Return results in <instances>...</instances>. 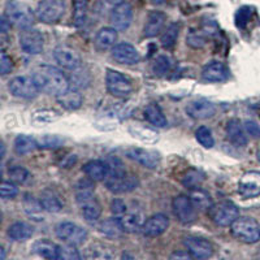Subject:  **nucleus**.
Returning <instances> with one entry per match:
<instances>
[{"label": "nucleus", "instance_id": "40", "mask_svg": "<svg viewBox=\"0 0 260 260\" xmlns=\"http://www.w3.org/2000/svg\"><path fill=\"white\" fill-rule=\"evenodd\" d=\"M204 181V175L201 171H197V169H190L187 171L182 177V185L185 187L190 190L199 189L201 185Z\"/></svg>", "mask_w": 260, "mask_h": 260}, {"label": "nucleus", "instance_id": "51", "mask_svg": "<svg viewBox=\"0 0 260 260\" xmlns=\"http://www.w3.org/2000/svg\"><path fill=\"white\" fill-rule=\"evenodd\" d=\"M12 60H11V57L3 51V52H2V56H0V73L3 74V76H6V74H8L9 72L12 71Z\"/></svg>", "mask_w": 260, "mask_h": 260}, {"label": "nucleus", "instance_id": "13", "mask_svg": "<svg viewBox=\"0 0 260 260\" xmlns=\"http://www.w3.org/2000/svg\"><path fill=\"white\" fill-rule=\"evenodd\" d=\"M107 189L110 190L113 194H125V192H130L136 190L139 186V181L137 176L133 175H124L120 177L115 178H106Z\"/></svg>", "mask_w": 260, "mask_h": 260}, {"label": "nucleus", "instance_id": "24", "mask_svg": "<svg viewBox=\"0 0 260 260\" xmlns=\"http://www.w3.org/2000/svg\"><path fill=\"white\" fill-rule=\"evenodd\" d=\"M57 102H59L60 106H61L62 108H65V110L76 111L82 106L83 98L78 90L68 89L67 91H64L62 94H60L59 96H57Z\"/></svg>", "mask_w": 260, "mask_h": 260}, {"label": "nucleus", "instance_id": "58", "mask_svg": "<svg viewBox=\"0 0 260 260\" xmlns=\"http://www.w3.org/2000/svg\"><path fill=\"white\" fill-rule=\"evenodd\" d=\"M256 156H257V160H259V162H260V148H259V150H257V154H256Z\"/></svg>", "mask_w": 260, "mask_h": 260}, {"label": "nucleus", "instance_id": "52", "mask_svg": "<svg viewBox=\"0 0 260 260\" xmlns=\"http://www.w3.org/2000/svg\"><path fill=\"white\" fill-rule=\"evenodd\" d=\"M243 127H245L246 133H247L248 136H251L252 138H256V139L260 138V125H257L255 121H252V120H247V121H245Z\"/></svg>", "mask_w": 260, "mask_h": 260}, {"label": "nucleus", "instance_id": "46", "mask_svg": "<svg viewBox=\"0 0 260 260\" xmlns=\"http://www.w3.org/2000/svg\"><path fill=\"white\" fill-rule=\"evenodd\" d=\"M171 69V60L167 56H157L155 59L154 65H152V71L156 76H166Z\"/></svg>", "mask_w": 260, "mask_h": 260}, {"label": "nucleus", "instance_id": "9", "mask_svg": "<svg viewBox=\"0 0 260 260\" xmlns=\"http://www.w3.org/2000/svg\"><path fill=\"white\" fill-rule=\"evenodd\" d=\"M172 207L178 221L182 224H190L197 219V208L187 195L181 194L175 197L172 202Z\"/></svg>", "mask_w": 260, "mask_h": 260}, {"label": "nucleus", "instance_id": "10", "mask_svg": "<svg viewBox=\"0 0 260 260\" xmlns=\"http://www.w3.org/2000/svg\"><path fill=\"white\" fill-rule=\"evenodd\" d=\"M20 46L29 55H39L43 51V36L32 27L22 29L20 34Z\"/></svg>", "mask_w": 260, "mask_h": 260}, {"label": "nucleus", "instance_id": "41", "mask_svg": "<svg viewBox=\"0 0 260 260\" xmlns=\"http://www.w3.org/2000/svg\"><path fill=\"white\" fill-rule=\"evenodd\" d=\"M82 207V215L85 217V220L87 222H95L102 215V208L101 204L98 203L96 199L94 201H90L87 203H85Z\"/></svg>", "mask_w": 260, "mask_h": 260}, {"label": "nucleus", "instance_id": "20", "mask_svg": "<svg viewBox=\"0 0 260 260\" xmlns=\"http://www.w3.org/2000/svg\"><path fill=\"white\" fill-rule=\"evenodd\" d=\"M202 77L208 82H222L229 77V71L222 62L211 61L203 67Z\"/></svg>", "mask_w": 260, "mask_h": 260}, {"label": "nucleus", "instance_id": "57", "mask_svg": "<svg viewBox=\"0 0 260 260\" xmlns=\"http://www.w3.org/2000/svg\"><path fill=\"white\" fill-rule=\"evenodd\" d=\"M151 2H152L154 4H162L166 0H151Z\"/></svg>", "mask_w": 260, "mask_h": 260}, {"label": "nucleus", "instance_id": "26", "mask_svg": "<svg viewBox=\"0 0 260 260\" xmlns=\"http://www.w3.org/2000/svg\"><path fill=\"white\" fill-rule=\"evenodd\" d=\"M41 201L42 206L45 208V211L51 213H57L62 210V202L57 192H55L51 189H46L42 191L41 194Z\"/></svg>", "mask_w": 260, "mask_h": 260}, {"label": "nucleus", "instance_id": "39", "mask_svg": "<svg viewBox=\"0 0 260 260\" xmlns=\"http://www.w3.org/2000/svg\"><path fill=\"white\" fill-rule=\"evenodd\" d=\"M178 34H180V25L178 24H171L167 30L162 32L160 42H161V46L167 50H171V48L175 47L176 42L178 39Z\"/></svg>", "mask_w": 260, "mask_h": 260}, {"label": "nucleus", "instance_id": "54", "mask_svg": "<svg viewBox=\"0 0 260 260\" xmlns=\"http://www.w3.org/2000/svg\"><path fill=\"white\" fill-rule=\"evenodd\" d=\"M9 27H11V22H9L8 18H7L6 16H3V17H2V32L6 34V32L8 31Z\"/></svg>", "mask_w": 260, "mask_h": 260}, {"label": "nucleus", "instance_id": "38", "mask_svg": "<svg viewBox=\"0 0 260 260\" xmlns=\"http://www.w3.org/2000/svg\"><path fill=\"white\" fill-rule=\"evenodd\" d=\"M60 118V113L53 110H39L36 111L31 116L32 124L36 125H46L51 122L57 121Z\"/></svg>", "mask_w": 260, "mask_h": 260}, {"label": "nucleus", "instance_id": "28", "mask_svg": "<svg viewBox=\"0 0 260 260\" xmlns=\"http://www.w3.org/2000/svg\"><path fill=\"white\" fill-rule=\"evenodd\" d=\"M129 133L132 134L134 138L139 139L141 142L148 143V145L156 143L157 141H159V134H157L155 130L150 129V127L142 126V125L139 124L130 125Z\"/></svg>", "mask_w": 260, "mask_h": 260}, {"label": "nucleus", "instance_id": "21", "mask_svg": "<svg viewBox=\"0 0 260 260\" xmlns=\"http://www.w3.org/2000/svg\"><path fill=\"white\" fill-rule=\"evenodd\" d=\"M120 220L124 226V231L127 233H137L138 231H141L146 221L143 213L138 210L126 211V213L122 215Z\"/></svg>", "mask_w": 260, "mask_h": 260}, {"label": "nucleus", "instance_id": "53", "mask_svg": "<svg viewBox=\"0 0 260 260\" xmlns=\"http://www.w3.org/2000/svg\"><path fill=\"white\" fill-rule=\"evenodd\" d=\"M171 259H182V260H187V259H192V255L190 254L189 251H176L171 255Z\"/></svg>", "mask_w": 260, "mask_h": 260}, {"label": "nucleus", "instance_id": "25", "mask_svg": "<svg viewBox=\"0 0 260 260\" xmlns=\"http://www.w3.org/2000/svg\"><path fill=\"white\" fill-rule=\"evenodd\" d=\"M117 41V30L115 27H103L95 37V46L98 50L104 51L113 47Z\"/></svg>", "mask_w": 260, "mask_h": 260}, {"label": "nucleus", "instance_id": "15", "mask_svg": "<svg viewBox=\"0 0 260 260\" xmlns=\"http://www.w3.org/2000/svg\"><path fill=\"white\" fill-rule=\"evenodd\" d=\"M126 156L148 169H156L160 164L159 155L154 151L145 150V148H129L126 151Z\"/></svg>", "mask_w": 260, "mask_h": 260}, {"label": "nucleus", "instance_id": "22", "mask_svg": "<svg viewBox=\"0 0 260 260\" xmlns=\"http://www.w3.org/2000/svg\"><path fill=\"white\" fill-rule=\"evenodd\" d=\"M164 24H166V15L154 11L148 15L146 25L143 27V34H145L146 38H154L161 31Z\"/></svg>", "mask_w": 260, "mask_h": 260}, {"label": "nucleus", "instance_id": "16", "mask_svg": "<svg viewBox=\"0 0 260 260\" xmlns=\"http://www.w3.org/2000/svg\"><path fill=\"white\" fill-rule=\"evenodd\" d=\"M112 57L120 64L126 65H134L141 60V56H139L136 47L130 45V43H126V42L113 46Z\"/></svg>", "mask_w": 260, "mask_h": 260}, {"label": "nucleus", "instance_id": "14", "mask_svg": "<svg viewBox=\"0 0 260 260\" xmlns=\"http://www.w3.org/2000/svg\"><path fill=\"white\" fill-rule=\"evenodd\" d=\"M53 57H55V60H56L60 67L69 69V71L80 68L81 62H82L78 52H76L73 48L68 47V46H59V47L55 48Z\"/></svg>", "mask_w": 260, "mask_h": 260}, {"label": "nucleus", "instance_id": "31", "mask_svg": "<svg viewBox=\"0 0 260 260\" xmlns=\"http://www.w3.org/2000/svg\"><path fill=\"white\" fill-rule=\"evenodd\" d=\"M101 233L104 234L108 238H120L124 234V226L121 224L120 217H111V219L104 220L101 224Z\"/></svg>", "mask_w": 260, "mask_h": 260}, {"label": "nucleus", "instance_id": "32", "mask_svg": "<svg viewBox=\"0 0 260 260\" xmlns=\"http://www.w3.org/2000/svg\"><path fill=\"white\" fill-rule=\"evenodd\" d=\"M34 231H32L31 225L26 224V222H15L8 228V236L11 240L13 241H26L32 236Z\"/></svg>", "mask_w": 260, "mask_h": 260}, {"label": "nucleus", "instance_id": "18", "mask_svg": "<svg viewBox=\"0 0 260 260\" xmlns=\"http://www.w3.org/2000/svg\"><path fill=\"white\" fill-rule=\"evenodd\" d=\"M169 219L164 213H156L151 216L143 224L142 232L146 237H159L168 229Z\"/></svg>", "mask_w": 260, "mask_h": 260}, {"label": "nucleus", "instance_id": "45", "mask_svg": "<svg viewBox=\"0 0 260 260\" xmlns=\"http://www.w3.org/2000/svg\"><path fill=\"white\" fill-rule=\"evenodd\" d=\"M59 259L61 260H80L81 254L74 245L59 246Z\"/></svg>", "mask_w": 260, "mask_h": 260}, {"label": "nucleus", "instance_id": "48", "mask_svg": "<svg viewBox=\"0 0 260 260\" xmlns=\"http://www.w3.org/2000/svg\"><path fill=\"white\" fill-rule=\"evenodd\" d=\"M18 194V189L12 181H3L0 186V195L3 199H12Z\"/></svg>", "mask_w": 260, "mask_h": 260}, {"label": "nucleus", "instance_id": "4", "mask_svg": "<svg viewBox=\"0 0 260 260\" xmlns=\"http://www.w3.org/2000/svg\"><path fill=\"white\" fill-rule=\"evenodd\" d=\"M208 216L219 226H229L240 216V211L232 202H220L208 208Z\"/></svg>", "mask_w": 260, "mask_h": 260}, {"label": "nucleus", "instance_id": "36", "mask_svg": "<svg viewBox=\"0 0 260 260\" xmlns=\"http://www.w3.org/2000/svg\"><path fill=\"white\" fill-rule=\"evenodd\" d=\"M190 199L194 203L195 208L197 210H207L212 206V201H211V197L208 195V192H206L204 190H202L201 187L199 189H194L190 192Z\"/></svg>", "mask_w": 260, "mask_h": 260}, {"label": "nucleus", "instance_id": "1", "mask_svg": "<svg viewBox=\"0 0 260 260\" xmlns=\"http://www.w3.org/2000/svg\"><path fill=\"white\" fill-rule=\"evenodd\" d=\"M32 78L36 81L39 91L55 95V96H59L60 94L67 91L71 85L69 80L65 77V74L61 71L55 67H50V65L39 67L32 73Z\"/></svg>", "mask_w": 260, "mask_h": 260}, {"label": "nucleus", "instance_id": "37", "mask_svg": "<svg viewBox=\"0 0 260 260\" xmlns=\"http://www.w3.org/2000/svg\"><path fill=\"white\" fill-rule=\"evenodd\" d=\"M87 9L89 3L87 0H74V11H73V24L76 27H81L85 25L87 18Z\"/></svg>", "mask_w": 260, "mask_h": 260}, {"label": "nucleus", "instance_id": "29", "mask_svg": "<svg viewBox=\"0 0 260 260\" xmlns=\"http://www.w3.org/2000/svg\"><path fill=\"white\" fill-rule=\"evenodd\" d=\"M24 210L30 219L36 220V221H43V211H45V208L42 206L41 201L34 198L32 195L25 194Z\"/></svg>", "mask_w": 260, "mask_h": 260}, {"label": "nucleus", "instance_id": "30", "mask_svg": "<svg viewBox=\"0 0 260 260\" xmlns=\"http://www.w3.org/2000/svg\"><path fill=\"white\" fill-rule=\"evenodd\" d=\"M32 251L45 259H59V246L46 240H39L32 245Z\"/></svg>", "mask_w": 260, "mask_h": 260}, {"label": "nucleus", "instance_id": "23", "mask_svg": "<svg viewBox=\"0 0 260 260\" xmlns=\"http://www.w3.org/2000/svg\"><path fill=\"white\" fill-rule=\"evenodd\" d=\"M226 134L228 138L231 139V142L236 146H245L247 143L245 127L241 125L240 120H237V118L229 120L226 125Z\"/></svg>", "mask_w": 260, "mask_h": 260}, {"label": "nucleus", "instance_id": "35", "mask_svg": "<svg viewBox=\"0 0 260 260\" xmlns=\"http://www.w3.org/2000/svg\"><path fill=\"white\" fill-rule=\"evenodd\" d=\"M37 147H38V142H37V139L32 138V137L21 134V136H18L17 138L15 139V150L16 152L20 155L30 154V152H32Z\"/></svg>", "mask_w": 260, "mask_h": 260}, {"label": "nucleus", "instance_id": "49", "mask_svg": "<svg viewBox=\"0 0 260 260\" xmlns=\"http://www.w3.org/2000/svg\"><path fill=\"white\" fill-rule=\"evenodd\" d=\"M187 45L194 48H201L206 45V37L201 31H190L187 36Z\"/></svg>", "mask_w": 260, "mask_h": 260}, {"label": "nucleus", "instance_id": "11", "mask_svg": "<svg viewBox=\"0 0 260 260\" xmlns=\"http://www.w3.org/2000/svg\"><path fill=\"white\" fill-rule=\"evenodd\" d=\"M110 21L112 27L118 31H124L132 25L133 21V8L127 3H121L115 6L110 16Z\"/></svg>", "mask_w": 260, "mask_h": 260}, {"label": "nucleus", "instance_id": "33", "mask_svg": "<svg viewBox=\"0 0 260 260\" xmlns=\"http://www.w3.org/2000/svg\"><path fill=\"white\" fill-rule=\"evenodd\" d=\"M83 256L86 259H113L115 252L110 246L103 245V243H94L86 250V254Z\"/></svg>", "mask_w": 260, "mask_h": 260}, {"label": "nucleus", "instance_id": "50", "mask_svg": "<svg viewBox=\"0 0 260 260\" xmlns=\"http://www.w3.org/2000/svg\"><path fill=\"white\" fill-rule=\"evenodd\" d=\"M126 204H125L121 199H113L112 203H111V212H112L116 217H121L122 215L126 213Z\"/></svg>", "mask_w": 260, "mask_h": 260}, {"label": "nucleus", "instance_id": "44", "mask_svg": "<svg viewBox=\"0 0 260 260\" xmlns=\"http://www.w3.org/2000/svg\"><path fill=\"white\" fill-rule=\"evenodd\" d=\"M9 180L15 183H24L29 178V172L21 166L11 167L8 171Z\"/></svg>", "mask_w": 260, "mask_h": 260}, {"label": "nucleus", "instance_id": "47", "mask_svg": "<svg viewBox=\"0 0 260 260\" xmlns=\"http://www.w3.org/2000/svg\"><path fill=\"white\" fill-rule=\"evenodd\" d=\"M39 148H57L62 145V139L57 136H42L37 139Z\"/></svg>", "mask_w": 260, "mask_h": 260}, {"label": "nucleus", "instance_id": "8", "mask_svg": "<svg viewBox=\"0 0 260 260\" xmlns=\"http://www.w3.org/2000/svg\"><path fill=\"white\" fill-rule=\"evenodd\" d=\"M56 236L65 243L80 246L83 245V242L87 238V232L80 225L71 221H65L60 222L56 226Z\"/></svg>", "mask_w": 260, "mask_h": 260}, {"label": "nucleus", "instance_id": "3", "mask_svg": "<svg viewBox=\"0 0 260 260\" xmlns=\"http://www.w3.org/2000/svg\"><path fill=\"white\" fill-rule=\"evenodd\" d=\"M4 16L8 18L11 24L20 29H27L34 24V13L31 12V9L26 4L16 2V0H9L6 4Z\"/></svg>", "mask_w": 260, "mask_h": 260}, {"label": "nucleus", "instance_id": "42", "mask_svg": "<svg viewBox=\"0 0 260 260\" xmlns=\"http://www.w3.org/2000/svg\"><path fill=\"white\" fill-rule=\"evenodd\" d=\"M195 138L204 148H212L215 146V139H213L212 133L207 126L198 127L195 132Z\"/></svg>", "mask_w": 260, "mask_h": 260}, {"label": "nucleus", "instance_id": "12", "mask_svg": "<svg viewBox=\"0 0 260 260\" xmlns=\"http://www.w3.org/2000/svg\"><path fill=\"white\" fill-rule=\"evenodd\" d=\"M183 245L186 246L187 251L195 259H208L213 255V246L210 241L199 238V237H186L183 240Z\"/></svg>", "mask_w": 260, "mask_h": 260}, {"label": "nucleus", "instance_id": "7", "mask_svg": "<svg viewBox=\"0 0 260 260\" xmlns=\"http://www.w3.org/2000/svg\"><path fill=\"white\" fill-rule=\"evenodd\" d=\"M65 12L64 0H42L38 4L37 15L45 24H55Z\"/></svg>", "mask_w": 260, "mask_h": 260}, {"label": "nucleus", "instance_id": "2", "mask_svg": "<svg viewBox=\"0 0 260 260\" xmlns=\"http://www.w3.org/2000/svg\"><path fill=\"white\" fill-rule=\"evenodd\" d=\"M231 232L241 242L256 243L260 241L259 222L248 216H238L231 225Z\"/></svg>", "mask_w": 260, "mask_h": 260}, {"label": "nucleus", "instance_id": "34", "mask_svg": "<svg viewBox=\"0 0 260 260\" xmlns=\"http://www.w3.org/2000/svg\"><path fill=\"white\" fill-rule=\"evenodd\" d=\"M145 117L150 124L157 127L167 126V118L156 104H148L145 110Z\"/></svg>", "mask_w": 260, "mask_h": 260}, {"label": "nucleus", "instance_id": "55", "mask_svg": "<svg viewBox=\"0 0 260 260\" xmlns=\"http://www.w3.org/2000/svg\"><path fill=\"white\" fill-rule=\"evenodd\" d=\"M107 2H108L110 4H112V6H117V4L124 3L125 0H107Z\"/></svg>", "mask_w": 260, "mask_h": 260}, {"label": "nucleus", "instance_id": "17", "mask_svg": "<svg viewBox=\"0 0 260 260\" xmlns=\"http://www.w3.org/2000/svg\"><path fill=\"white\" fill-rule=\"evenodd\" d=\"M238 192L243 198H256L260 195V173H246L238 183Z\"/></svg>", "mask_w": 260, "mask_h": 260}, {"label": "nucleus", "instance_id": "19", "mask_svg": "<svg viewBox=\"0 0 260 260\" xmlns=\"http://www.w3.org/2000/svg\"><path fill=\"white\" fill-rule=\"evenodd\" d=\"M186 112L190 117L195 118V120H206L215 115L216 107L211 102L201 99V101H195L187 104Z\"/></svg>", "mask_w": 260, "mask_h": 260}, {"label": "nucleus", "instance_id": "43", "mask_svg": "<svg viewBox=\"0 0 260 260\" xmlns=\"http://www.w3.org/2000/svg\"><path fill=\"white\" fill-rule=\"evenodd\" d=\"M254 15V8L250 6H243L241 7L236 13V25L237 27L243 29L246 27V25L248 24V21L251 18V16Z\"/></svg>", "mask_w": 260, "mask_h": 260}, {"label": "nucleus", "instance_id": "5", "mask_svg": "<svg viewBox=\"0 0 260 260\" xmlns=\"http://www.w3.org/2000/svg\"><path fill=\"white\" fill-rule=\"evenodd\" d=\"M8 89L11 94L21 99H34L38 95V86L34 78L29 76H18L9 81Z\"/></svg>", "mask_w": 260, "mask_h": 260}, {"label": "nucleus", "instance_id": "56", "mask_svg": "<svg viewBox=\"0 0 260 260\" xmlns=\"http://www.w3.org/2000/svg\"><path fill=\"white\" fill-rule=\"evenodd\" d=\"M0 251H2V255H0V260H4V257H6V254H4V248L3 247L0 248Z\"/></svg>", "mask_w": 260, "mask_h": 260}, {"label": "nucleus", "instance_id": "27", "mask_svg": "<svg viewBox=\"0 0 260 260\" xmlns=\"http://www.w3.org/2000/svg\"><path fill=\"white\" fill-rule=\"evenodd\" d=\"M83 172L91 180L103 181L106 180L107 173H108V167H107L106 161H102V160H91V161L86 162L85 167H83Z\"/></svg>", "mask_w": 260, "mask_h": 260}, {"label": "nucleus", "instance_id": "6", "mask_svg": "<svg viewBox=\"0 0 260 260\" xmlns=\"http://www.w3.org/2000/svg\"><path fill=\"white\" fill-rule=\"evenodd\" d=\"M106 86L111 95L117 98H125L133 91V85L121 73L108 69L106 74Z\"/></svg>", "mask_w": 260, "mask_h": 260}]
</instances>
